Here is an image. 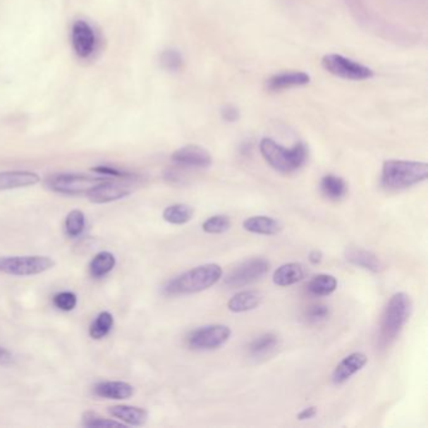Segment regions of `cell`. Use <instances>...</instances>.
I'll use <instances>...</instances> for the list:
<instances>
[{
  "instance_id": "1",
  "label": "cell",
  "mask_w": 428,
  "mask_h": 428,
  "mask_svg": "<svg viewBox=\"0 0 428 428\" xmlns=\"http://www.w3.org/2000/svg\"><path fill=\"white\" fill-rule=\"evenodd\" d=\"M223 278V269L217 264H204L169 280L164 286V294L169 297L194 294L215 286Z\"/></svg>"
},
{
  "instance_id": "2",
  "label": "cell",
  "mask_w": 428,
  "mask_h": 428,
  "mask_svg": "<svg viewBox=\"0 0 428 428\" xmlns=\"http://www.w3.org/2000/svg\"><path fill=\"white\" fill-rule=\"evenodd\" d=\"M428 165L418 161L389 160L383 164L381 183L387 190H403L426 181Z\"/></svg>"
},
{
  "instance_id": "3",
  "label": "cell",
  "mask_w": 428,
  "mask_h": 428,
  "mask_svg": "<svg viewBox=\"0 0 428 428\" xmlns=\"http://www.w3.org/2000/svg\"><path fill=\"white\" fill-rule=\"evenodd\" d=\"M259 149L264 160L281 173L298 171L308 160V149L302 142L295 143L291 149H286L271 138H263Z\"/></svg>"
},
{
  "instance_id": "4",
  "label": "cell",
  "mask_w": 428,
  "mask_h": 428,
  "mask_svg": "<svg viewBox=\"0 0 428 428\" xmlns=\"http://www.w3.org/2000/svg\"><path fill=\"white\" fill-rule=\"evenodd\" d=\"M412 302L405 293H396L383 312L379 326V344L387 347L397 339L411 315Z\"/></svg>"
},
{
  "instance_id": "5",
  "label": "cell",
  "mask_w": 428,
  "mask_h": 428,
  "mask_svg": "<svg viewBox=\"0 0 428 428\" xmlns=\"http://www.w3.org/2000/svg\"><path fill=\"white\" fill-rule=\"evenodd\" d=\"M56 267V260L44 255L0 257V273L13 276L42 274Z\"/></svg>"
},
{
  "instance_id": "6",
  "label": "cell",
  "mask_w": 428,
  "mask_h": 428,
  "mask_svg": "<svg viewBox=\"0 0 428 428\" xmlns=\"http://www.w3.org/2000/svg\"><path fill=\"white\" fill-rule=\"evenodd\" d=\"M107 178L109 177H93L80 173H56L47 178L46 186L57 194L78 196L86 195L90 190Z\"/></svg>"
},
{
  "instance_id": "7",
  "label": "cell",
  "mask_w": 428,
  "mask_h": 428,
  "mask_svg": "<svg viewBox=\"0 0 428 428\" xmlns=\"http://www.w3.org/2000/svg\"><path fill=\"white\" fill-rule=\"evenodd\" d=\"M322 64L331 75L349 80H369L373 77V71L367 66L358 63L353 59L343 57L339 54H326L322 59Z\"/></svg>"
},
{
  "instance_id": "8",
  "label": "cell",
  "mask_w": 428,
  "mask_h": 428,
  "mask_svg": "<svg viewBox=\"0 0 428 428\" xmlns=\"http://www.w3.org/2000/svg\"><path fill=\"white\" fill-rule=\"evenodd\" d=\"M231 337V329L224 324H210L191 331L188 346L194 350H214L223 347Z\"/></svg>"
},
{
  "instance_id": "9",
  "label": "cell",
  "mask_w": 428,
  "mask_h": 428,
  "mask_svg": "<svg viewBox=\"0 0 428 428\" xmlns=\"http://www.w3.org/2000/svg\"><path fill=\"white\" fill-rule=\"evenodd\" d=\"M270 264L263 257H252L240 264L224 280V284L231 289L250 286L268 274Z\"/></svg>"
},
{
  "instance_id": "10",
  "label": "cell",
  "mask_w": 428,
  "mask_h": 428,
  "mask_svg": "<svg viewBox=\"0 0 428 428\" xmlns=\"http://www.w3.org/2000/svg\"><path fill=\"white\" fill-rule=\"evenodd\" d=\"M131 178H107L87 192L88 200L93 204H109L125 199L132 194V186L127 183Z\"/></svg>"
},
{
  "instance_id": "11",
  "label": "cell",
  "mask_w": 428,
  "mask_h": 428,
  "mask_svg": "<svg viewBox=\"0 0 428 428\" xmlns=\"http://www.w3.org/2000/svg\"><path fill=\"white\" fill-rule=\"evenodd\" d=\"M71 39L75 54L82 59L91 57L97 48V35L86 20H75L71 30Z\"/></svg>"
},
{
  "instance_id": "12",
  "label": "cell",
  "mask_w": 428,
  "mask_h": 428,
  "mask_svg": "<svg viewBox=\"0 0 428 428\" xmlns=\"http://www.w3.org/2000/svg\"><path fill=\"white\" fill-rule=\"evenodd\" d=\"M171 160L178 167L206 169V167L212 166V156L207 149L201 146L188 145L181 149H176L172 154Z\"/></svg>"
},
{
  "instance_id": "13",
  "label": "cell",
  "mask_w": 428,
  "mask_h": 428,
  "mask_svg": "<svg viewBox=\"0 0 428 428\" xmlns=\"http://www.w3.org/2000/svg\"><path fill=\"white\" fill-rule=\"evenodd\" d=\"M367 363H368V358L365 353H360V352L350 353L338 363L336 369L331 374V381L336 386L343 384L353 377L355 373L362 371Z\"/></svg>"
},
{
  "instance_id": "14",
  "label": "cell",
  "mask_w": 428,
  "mask_h": 428,
  "mask_svg": "<svg viewBox=\"0 0 428 428\" xmlns=\"http://www.w3.org/2000/svg\"><path fill=\"white\" fill-rule=\"evenodd\" d=\"M40 183L38 173L25 170L0 172V191L23 189Z\"/></svg>"
},
{
  "instance_id": "15",
  "label": "cell",
  "mask_w": 428,
  "mask_h": 428,
  "mask_svg": "<svg viewBox=\"0 0 428 428\" xmlns=\"http://www.w3.org/2000/svg\"><path fill=\"white\" fill-rule=\"evenodd\" d=\"M93 393L101 398L107 400H127L135 394V387L130 383L122 381H104L93 386Z\"/></svg>"
},
{
  "instance_id": "16",
  "label": "cell",
  "mask_w": 428,
  "mask_h": 428,
  "mask_svg": "<svg viewBox=\"0 0 428 428\" xmlns=\"http://www.w3.org/2000/svg\"><path fill=\"white\" fill-rule=\"evenodd\" d=\"M309 82H310V75L308 73L300 71H291L270 77L267 80V88L271 92L283 91L293 87L307 86Z\"/></svg>"
},
{
  "instance_id": "17",
  "label": "cell",
  "mask_w": 428,
  "mask_h": 428,
  "mask_svg": "<svg viewBox=\"0 0 428 428\" xmlns=\"http://www.w3.org/2000/svg\"><path fill=\"white\" fill-rule=\"evenodd\" d=\"M109 413L125 426L140 427L147 422L149 412L136 405H118L109 407Z\"/></svg>"
},
{
  "instance_id": "18",
  "label": "cell",
  "mask_w": 428,
  "mask_h": 428,
  "mask_svg": "<svg viewBox=\"0 0 428 428\" xmlns=\"http://www.w3.org/2000/svg\"><path fill=\"white\" fill-rule=\"evenodd\" d=\"M346 259L354 267L365 269L372 273H379L383 269L381 259L376 254L362 247H348L346 250Z\"/></svg>"
},
{
  "instance_id": "19",
  "label": "cell",
  "mask_w": 428,
  "mask_h": 428,
  "mask_svg": "<svg viewBox=\"0 0 428 428\" xmlns=\"http://www.w3.org/2000/svg\"><path fill=\"white\" fill-rule=\"evenodd\" d=\"M243 228L252 234L271 236V235L279 234L281 225L273 217L259 215V216L247 217L243 223Z\"/></svg>"
},
{
  "instance_id": "20",
  "label": "cell",
  "mask_w": 428,
  "mask_h": 428,
  "mask_svg": "<svg viewBox=\"0 0 428 428\" xmlns=\"http://www.w3.org/2000/svg\"><path fill=\"white\" fill-rule=\"evenodd\" d=\"M260 293L255 291H243L235 294L228 302V309L233 313H245L257 309L262 302Z\"/></svg>"
},
{
  "instance_id": "21",
  "label": "cell",
  "mask_w": 428,
  "mask_h": 428,
  "mask_svg": "<svg viewBox=\"0 0 428 428\" xmlns=\"http://www.w3.org/2000/svg\"><path fill=\"white\" fill-rule=\"evenodd\" d=\"M304 278V270L300 264H283L276 269L273 275V281L275 286H289L299 283Z\"/></svg>"
},
{
  "instance_id": "22",
  "label": "cell",
  "mask_w": 428,
  "mask_h": 428,
  "mask_svg": "<svg viewBox=\"0 0 428 428\" xmlns=\"http://www.w3.org/2000/svg\"><path fill=\"white\" fill-rule=\"evenodd\" d=\"M322 194L326 196L328 200H342L348 192V185L342 177L336 175H326L320 181Z\"/></svg>"
},
{
  "instance_id": "23",
  "label": "cell",
  "mask_w": 428,
  "mask_h": 428,
  "mask_svg": "<svg viewBox=\"0 0 428 428\" xmlns=\"http://www.w3.org/2000/svg\"><path fill=\"white\" fill-rule=\"evenodd\" d=\"M116 264H117V260H116V257L112 252H98L97 255H94V257L91 260V263H90V274L93 278H97V279L103 278L114 270Z\"/></svg>"
},
{
  "instance_id": "24",
  "label": "cell",
  "mask_w": 428,
  "mask_h": 428,
  "mask_svg": "<svg viewBox=\"0 0 428 428\" xmlns=\"http://www.w3.org/2000/svg\"><path fill=\"white\" fill-rule=\"evenodd\" d=\"M194 209L186 204H173V205L167 206L162 217L166 223L172 224V225H183L189 223L190 220L194 217Z\"/></svg>"
},
{
  "instance_id": "25",
  "label": "cell",
  "mask_w": 428,
  "mask_h": 428,
  "mask_svg": "<svg viewBox=\"0 0 428 428\" xmlns=\"http://www.w3.org/2000/svg\"><path fill=\"white\" fill-rule=\"evenodd\" d=\"M338 281L333 275H315L313 279L309 281L308 291L315 297H326L331 295L337 289Z\"/></svg>"
},
{
  "instance_id": "26",
  "label": "cell",
  "mask_w": 428,
  "mask_h": 428,
  "mask_svg": "<svg viewBox=\"0 0 428 428\" xmlns=\"http://www.w3.org/2000/svg\"><path fill=\"white\" fill-rule=\"evenodd\" d=\"M279 344V337L274 333H264L249 344V353L252 357H262L270 353Z\"/></svg>"
},
{
  "instance_id": "27",
  "label": "cell",
  "mask_w": 428,
  "mask_h": 428,
  "mask_svg": "<svg viewBox=\"0 0 428 428\" xmlns=\"http://www.w3.org/2000/svg\"><path fill=\"white\" fill-rule=\"evenodd\" d=\"M114 315L109 312H102L97 315V318L93 320V323L90 326V336L96 341L103 339L109 336V331L114 328Z\"/></svg>"
},
{
  "instance_id": "28",
  "label": "cell",
  "mask_w": 428,
  "mask_h": 428,
  "mask_svg": "<svg viewBox=\"0 0 428 428\" xmlns=\"http://www.w3.org/2000/svg\"><path fill=\"white\" fill-rule=\"evenodd\" d=\"M66 233L69 238H78L83 234L85 228H86V216L85 212L80 210H72L66 217Z\"/></svg>"
},
{
  "instance_id": "29",
  "label": "cell",
  "mask_w": 428,
  "mask_h": 428,
  "mask_svg": "<svg viewBox=\"0 0 428 428\" xmlns=\"http://www.w3.org/2000/svg\"><path fill=\"white\" fill-rule=\"evenodd\" d=\"M231 228V221L226 215H214L202 223V230L207 234H224Z\"/></svg>"
},
{
  "instance_id": "30",
  "label": "cell",
  "mask_w": 428,
  "mask_h": 428,
  "mask_svg": "<svg viewBox=\"0 0 428 428\" xmlns=\"http://www.w3.org/2000/svg\"><path fill=\"white\" fill-rule=\"evenodd\" d=\"M160 64L162 68L169 72H178L183 68V58L177 49L169 48L161 53Z\"/></svg>"
},
{
  "instance_id": "31",
  "label": "cell",
  "mask_w": 428,
  "mask_h": 428,
  "mask_svg": "<svg viewBox=\"0 0 428 428\" xmlns=\"http://www.w3.org/2000/svg\"><path fill=\"white\" fill-rule=\"evenodd\" d=\"M82 424H83L85 427H125V424L120 422V421H114V420H109V418L98 416V415L93 413V412H87V413H85Z\"/></svg>"
},
{
  "instance_id": "32",
  "label": "cell",
  "mask_w": 428,
  "mask_h": 428,
  "mask_svg": "<svg viewBox=\"0 0 428 428\" xmlns=\"http://www.w3.org/2000/svg\"><path fill=\"white\" fill-rule=\"evenodd\" d=\"M78 298L73 291H61L53 297V304L62 312H72L77 307Z\"/></svg>"
},
{
  "instance_id": "33",
  "label": "cell",
  "mask_w": 428,
  "mask_h": 428,
  "mask_svg": "<svg viewBox=\"0 0 428 428\" xmlns=\"http://www.w3.org/2000/svg\"><path fill=\"white\" fill-rule=\"evenodd\" d=\"M329 317V308L324 304H314L310 305L305 312V318L309 323H320L324 322Z\"/></svg>"
},
{
  "instance_id": "34",
  "label": "cell",
  "mask_w": 428,
  "mask_h": 428,
  "mask_svg": "<svg viewBox=\"0 0 428 428\" xmlns=\"http://www.w3.org/2000/svg\"><path fill=\"white\" fill-rule=\"evenodd\" d=\"M93 171L98 175L109 177V178H133V175H131L130 172L118 170V169L111 167V166H97V167L93 169Z\"/></svg>"
},
{
  "instance_id": "35",
  "label": "cell",
  "mask_w": 428,
  "mask_h": 428,
  "mask_svg": "<svg viewBox=\"0 0 428 428\" xmlns=\"http://www.w3.org/2000/svg\"><path fill=\"white\" fill-rule=\"evenodd\" d=\"M14 355L9 349L0 346V365L1 367H11L14 365Z\"/></svg>"
},
{
  "instance_id": "36",
  "label": "cell",
  "mask_w": 428,
  "mask_h": 428,
  "mask_svg": "<svg viewBox=\"0 0 428 428\" xmlns=\"http://www.w3.org/2000/svg\"><path fill=\"white\" fill-rule=\"evenodd\" d=\"M221 114H223L224 120L228 121V122H235L239 118V111L233 106H226Z\"/></svg>"
},
{
  "instance_id": "37",
  "label": "cell",
  "mask_w": 428,
  "mask_h": 428,
  "mask_svg": "<svg viewBox=\"0 0 428 428\" xmlns=\"http://www.w3.org/2000/svg\"><path fill=\"white\" fill-rule=\"evenodd\" d=\"M317 415V407L314 405H310L308 408H304L299 415H298L297 418L299 421H307V420H310V418H313Z\"/></svg>"
},
{
  "instance_id": "38",
  "label": "cell",
  "mask_w": 428,
  "mask_h": 428,
  "mask_svg": "<svg viewBox=\"0 0 428 428\" xmlns=\"http://www.w3.org/2000/svg\"><path fill=\"white\" fill-rule=\"evenodd\" d=\"M323 260V254L320 250H312L309 252V262L313 265H318Z\"/></svg>"
}]
</instances>
